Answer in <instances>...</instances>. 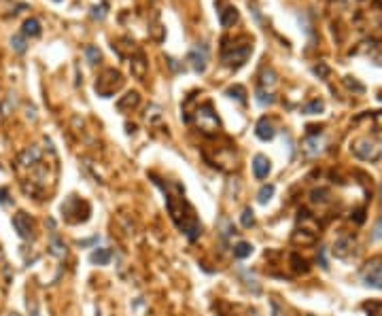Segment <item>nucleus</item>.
<instances>
[{"label":"nucleus","mask_w":382,"mask_h":316,"mask_svg":"<svg viewBox=\"0 0 382 316\" xmlns=\"http://www.w3.org/2000/svg\"><path fill=\"white\" fill-rule=\"evenodd\" d=\"M350 151H352L354 157H359L363 161H376V159L382 157V144L376 142V140H371V138H367V136L354 140Z\"/></svg>","instance_id":"nucleus-1"},{"label":"nucleus","mask_w":382,"mask_h":316,"mask_svg":"<svg viewBox=\"0 0 382 316\" xmlns=\"http://www.w3.org/2000/svg\"><path fill=\"white\" fill-rule=\"evenodd\" d=\"M123 85V77L119 75L117 70H113V68H109V70H104L100 77H98V81H96V92H98V96H102V98H109V96H113L117 89Z\"/></svg>","instance_id":"nucleus-2"},{"label":"nucleus","mask_w":382,"mask_h":316,"mask_svg":"<svg viewBox=\"0 0 382 316\" xmlns=\"http://www.w3.org/2000/svg\"><path fill=\"white\" fill-rule=\"evenodd\" d=\"M195 123H198V128L204 132V134H215L219 132L221 123H219V117L217 113L212 111V104L206 102L204 106H200L198 111H195Z\"/></svg>","instance_id":"nucleus-3"},{"label":"nucleus","mask_w":382,"mask_h":316,"mask_svg":"<svg viewBox=\"0 0 382 316\" xmlns=\"http://www.w3.org/2000/svg\"><path fill=\"white\" fill-rule=\"evenodd\" d=\"M363 282H365L367 286L371 288H380L382 291V257H374V259H369L365 267H363Z\"/></svg>","instance_id":"nucleus-4"},{"label":"nucleus","mask_w":382,"mask_h":316,"mask_svg":"<svg viewBox=\"0 0 382 316\" xmlns=\"http://www.w3.org/2000/svg\"><path fill=\"white\" fill-rule=\"evenodd\" d=\"M251 51H253L251 45H242V47H234L232 51H223L221 60H223V64H225L227 68L238 70L240 66L246 64V60H248V56H251Z\"/></svg>","instance_id":"nucleus-5"},{"label":"nucleus","mask_w":382,"mask_h":316,"mask_svg":"<svg viewBox=\"0 0 382 316\" xmlns=\"http://www.w3.org/2000/svg\"><path fill=\"white\" fill-rule=\"evenodd\" d=\"M13 227L17 231V236L24 240H30L34 236V223L26 212H17L13 214Z\"/></svg>","instance_id":"nucleus-6"},{"label":"nucleus","mask_w":382,"mask_h":316,"mask_svg":"<svg viewBox=\"0 0 382 316\" xmlns=\"http://www.w3.org/2000/svg\"><path fill=\"white\" fill-rule=\"evenodd\" d=\"M187 60H189L191 68H193L195 72H200V75H202V72L206 70V62H208V47H206V45H195V47L189 51Z\"/></svg>","instance_id":"nucleus-7"},{"label":"nucleus","mask_w":382,"mask_h":316,"mask_svg":"<svg viewBox=\"0 0 382 316\" xmlns=\"http://www.w3.org/2000/svg\"><path fill=\"white\" fill-rule=\"evenodd\" d=\"M41 157H43V151H41V147H37V144H34V147H30V149H26L24 153L20 157H17V166L20 168H34L41 161Z\"/></svg>","instance_id":"nucleus-8"},{"label":"nucleus","mask_w":382,"mask_h":316,"mask_svg":"<svg viewBox=\"0 0 382 316\" xmlns=\"http://www.w3.org/2000/svg\"><path fill=\"white\" fill-rule=\"evenodd\" d=\"M270 170H272V161L268 157H265V155H255V159H253V174H255V178H259V180L268 178Z\"/></svg>","instance_id":"nucleus-9"},{"label":"nucleus","mask_w":382,"mask_h":316,"mask_svg":"<svg viewBox=\"0 0 382 316\" xmlns=\"http://www.w3.org/2000/svg\"><path fill=\"white\" fill-rule=\"evenodd\" d=\"M255 134H257V138H259V140H272L274 136H276V130H274L272 121L263 117V119L257 121V125H255Z\"/></svg>","instance_id":"nucleus-10"},{"label":"nucleus","mask_w":382,"mask_h":316,"mask_svg":"<svg viewBox=\"0 0 382 316\" xmlns=\"http://www.w3.org/2000/svg\"><path fill=\"white\" fill-rule=\"evenodd\" d=\"M236 22H238V9L232 5H225L219 11V24L223 26V28H232Z\"/></svg>","instance_id":"nucleus-11"},{"label":"nucleus","mask_w":382,"mask_h":316,"mask_svg":"<svg viewBox=\"0 0 382 316\" xmlns=\"http://www.w3.org/2000/svg\"><path fill=\"white\" fill-rule=\"evenodd\" d=\"M354 246V242H352V238L350 236H344V238H340V240H337L335 242V246H333V255L335 257H340V259H346V257H348L350 255V248Z\"/></svg>","instance_id":"nucleus-12"},{"label":"nucleus","mask_w":382,"mask_h":316,"mask_svg":"<svg viewBox=\"0 0 382 316\" xmlns=\"http://www.w3.org/2000/svg\"><path fill=\"white\" fill-rule=\"evenodd\" d=\"M130 68H132V75H134L136 79H145V75H147V62H145L143 53H138L136 58L130 60Z\"/></svg>","instance_id":"nucleus-13"},{"label":"nucleus","mask_w":382,"mask_h":316,"mask_svg":"<svg viewBox=\"0 0 382 316\" xmlns=\"http://www.w3.org/2000/svg\"><path fill=\"white\" fill-rule=\"evenodd\" d=\"M291 242L293 244H314L316 242V233H310L306 229H295L291 236Z\"/></svg>","instance_id":"nucleus-14"},{"label":"nucleus","mask_w":382,"mask_h":316,"mask_svg":"<svg viewBox=\"0 0 382 316\" xmlns=\"http://www.w3.org/2000/svg\"><path fill=\"white\" fill-rule=\"evenodd\" d=\"M111 250L109 248H96L92 255H90V261L94 265H109V261H111Z\"/></svg>","instance_id":"nucleus-15"},{"label":"nucleus","mask_w":382,"mask_h":316,"mask_svg":"<svg viewBox=\"0 0 382 316\" xmlns=\"http://www.w3.org/2000/svg\"><path fill=\"white\" fill-rule=\"evenodd\" d=\"M41 32H43V28H41V24H39V20H34V17H30V20H26L24 22V30H22V34L28 39V36H41Z\"/></svg>","instance_id":"nucleus-16"},{"label":"nucleus","mask_w":382,"mask_h":316,"mask_svg":"<svg viewBox=\"0 0 382 316\" xmlns=\"http://www.w3.org/2000/svg\"><path fill=\"white\" fill-rule=\"evenodd\" d=\"M49 250H51V255H56V257H66V244L58 238V233L53 231L51 233V244H49Z\"/></svg>","instance_id":"nucleus-17"},{"label":"nucleus","mask_w":382,"mask_h":316,"mask_svg":"<svg viewBox=\"0 0 382 316\" xmlns=\"http://www.w3.org/2000/svg\"><path fill=\"white\" fill-rule=\"evenodd\" d=\"M138 102H140V96L136 92H132V94H128L126 98H121V100L117 102V108L119 111H128V108H136Z\"/></svg>","instance_id":"nucleus-18"},{"label":"nucleus","mask_w":382,"mask_h":316,"mask_svg":"<svg viewBox=\"0 0 382 316\" xmlns=\"http://www.w3.org/2000/svg\"><path fill=\"white\" fill-rule=\"evenodd\" d=\"M11 47H13V51L15 53H20V56H24L26 51H28V39L20 32V34H15L13 39H11Z\"/></svg>","instance_id":"nucleus-19"},{"label":"nucleus","mask_w":382,"mask_h":316,"mask_svg":"<svg viewBox=\"0 0 382 316\" xmlns=\"http://www.w3.org/2000/svg\"><path fill=\"white\" fill-rule=\"evenodd\" d=\"M253 255V244H248V242H238V244H234V257L236 259H246Z\"/></svg>","instance_id":"nucleus-20"},{"label":"nucleus","mask_w":382,"mask_h":316,"mask_svg":"<svg viewBox=\"0 0 382 316\" xmlns=\"http://www.w3.org/2000/svg\"><path fill=\"white\" fill-rule=\"evenodd\" d=\"M274 185H263L261 189H259V193H257V202L259 204H268L270 200H272V195H274Z\"/></svg>","instance_id":"nucleus-21"},{"label":"nucleus","mask_w":382,"mask_h":316,"mask_svg":"<svg viewBox=\"0 0 382 316\" xmlns=\"http://www.w3.org/2000/svg\"><path fill=\"white\" fill-rule=\"evenodd\" d=\"M225 94H227L229 98H236L238 102H246V92H244V87H242V85H234V87H229Z\"/></svg>","instance_id":"nucleus-22"},{"label":"nucleus","mask_w":382,"mask_h":316,"mask_svg":"<svg viewBox=\"0 0 382 316\" xmlns=\"http://www.w3.org/2000/svg\"><path fill=\"white\" fill-rule=\"evenodd\" d=\"M240 223H242V227H253L255 225V212L251 208H244L242 210V216H240Z\"/></svg>","instance_id":"nucleus-23"},{"label":"nucleus","mask_w":382,"mask_h":316,"mask_svg":"<svg viewBox=\"0 0 382 316\" xmlns=\"http://www.w3.org/2000/svg\"><path fill=\"white\" fill-rule=\"evenodd\" d=\"M291 261H293V269H295L297 274L308 272V261L306 259H301L299 255H291Z\"/></svg>","instance_id":"nucleus-24"},{"label":"nucleus","mask_w":382,"mask_h":316,"mask_svg":"<svg viewBox=\"0 0 382 316\" xmlns=\"http://www.w3.org/2000/svg\"><path fill=\"white\" fill-rule=\"evenodd\" d=\"M257 102H259L261 106H265V104H272V102H274V98H272L270 92H265L263 87H259V89H257Z\"/></svg>","instance_id":"nucleus-25"},{"label":"nucleus","mask_w":382,"mask_h":316,"mask_svg":"<svg viewBox=\"0 0 382 316\" xmlns=\"http://www.w3.org/2000/svg\"><path fill=\"white\" fill-rule=\"evenodd\" d=\"M323 108H325V104H323L321 100H312L308 106H304V113H306V115H316V113H321Z\"/></svg>","instance_id":"nucleus-26"},{"label":"nucleus","mask_w":382,"mask_h":316,"mask_svg":"<svg viewBox=\"0 0 382 316\" xmlns=\"http://www.w3.org/2000/svg\"><path fill=\"white\" fill-rule=\"evenodd\" d=\"M85 56H87V62H90V64H98V60H100V51H98V47H94V45H90V47L85 49Z\"/></svg>","instance_id":"nucleus-27"},{"label":"nucleus","mask_w":382,"mask_h":316,"mask_svg":"<svg viewBox=\"0 0 382 316\" xmlns=\"http://www.w3.org/2000/svg\"><path fill=\"white\" fill-rule=\"evenodd\" d=\"M367 312H369V316H382V301H371V303H365L363 305Z\"/></svg>","instance_id":"nucleus-28"},{"label":"nucleus","mask_w":382,"mask_h":316,"mask_svg":"<svg viewBox=\"0 0 382 316\" xmlns=\"http://www.w3.org/2000/svg\"><path fill=\"white\" fill-rule=\"evenodd\" d=\"M104 15H106V5L92 9V17H94V20H104Z\"/></svg>","instance_id":"nucleus-29"},{"label":"nucleus","mask_w":382,"mask_h":316,"mask_svg":"<svg viewBox=\"0 0 382 316\" xmlns=\"http://www.w3.org/2000/svg\"><path fill=\"white\" fill-rule=\"evenodd\" d=\"M371 240H382V214H380L378 223L374 225V233H371Z\"/></svg>","instance_id":"nucleus-30"},{"label":"nucleus","mask_w":382,"mask_h":316,"mask_svg":"<svg viewBox=\"0 0 382 316\" xmlns=\"http://www.w3.org/2000/svg\"><path fill=\"white\" fill-rule=\"evenodd\" d=\"M7 197H9L7 189H5V187H0V204H3V206H7Z\"/></svg>","instance_id":"nucleus-31"},{"label":"nucleus","mask_w":382,"mask_h":316,"mask_svg":"<svg viewBox=\"0 0 382 316\" xmlns=\"http://www.w3.org/2000/svg\"><path fill=\"white\" fill-rule=\"evenodd\" d=\"M314 72H316V75H321V77H325L327 72H329V68H327V66H314Z\"/></svg>","instance_id":"nucleus-32"},{"label":"nucleus","mask_w":382,"mask_h":316,"mask_svg":"<svg viewBox=\"0 0 382 316\" xmlns=\"http://www.w3.org/2000/svg\"><path fill=\"white\" fill-rule=\"evenodd\" d=\"M272 316H280V314H278V303H276V301H272Z\"/></svg>","instance_id":"nucleus-33"},{"label":"nucleus","mask_w":382,"mask_h":316,"mask_svg":"<svg viewBox=\"0 0 382 316\" xmlns=\"http://www.w3.org/2000/svg\"><path fill=\"white\" fill-rule=\"evenodd\" d=\"M94 242H98V238H92V240H83V242H81V246H90V244H94Z\"/></svg>","instance_id":"nucleus-34"}]
</instances>
